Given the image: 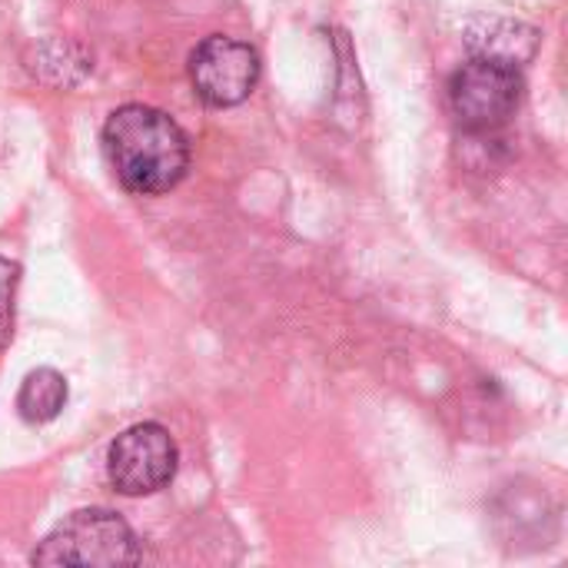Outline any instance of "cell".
I'll use <instances>...</instances> for the list:
<instances>
[{"label": "cell", "mask_w": 568, "mask_h": 568, "mask_svg": "<svg viewBox=\"0 0 568 568\" xmlns=\"http://www.w3.org/2000/svg\"><path fill=\"white\" fill-rule=\"evenodd\" d=\"M67 379L50 369V366H40L33 373H27V379L20 383V393H17V413L23 423L30 426H43V423H53L63 406H67Z\"/></svg>", "instance_id": "obj_8"}, {"label": "cell", "mask_w": 568, "mask_h": 568, "mask_svg": "<svg viewBox=\"0 0 568 568\" xmlns=\"http://www.w3.org/2000/svg\"><path fill=\"white\" fill-rule=\"evenodd\" d=\"M20 286V266L0 256V349L13 339V303Z\"/></svg>", "instance_id": "obj_9"}, {"label": "cell", "mask_w": 568, "mask_h": 568, "mask_svg": "<svg viewBox=\"0 0 568 568\" xmlns=\"http://www.w3.org/2000/svg\"><path fill=\"white\" fill-rule=\"evenodd\" d=\"M466 43L476 50V57H499V60L523 67L536 53L539 33L516 20H479L469 30Z\"/></svg>", "instance_id": "obj_7"}, {"label": "cell", "mask_w": 568, "mask_h": 568, "mask_svg": "<svg viewBox=\"0 0 568 568\" xmlns=\"http://www.w3.org/2000/svg\"><path fill=\"white\" fill-rule=\"evenodd\" d=\"M143 559L136 532L110 509H80L67 516L33 549L30 562L40 568H116Z\"/></svg>", "instance_id": "obj_2"}, {"label": "cell", "mask_w": 568, "mask_h": 568, "mask_svg": "<svg viewBox=\"0 0 568 568\" xmlns=\"http://www.w3.org/2000/svg\"><path fill=\"white\" fill-rule=\"evenodd\" d=\"M27 70L50 87H73L93 70V57L80 43L50 37V40L33 43L27 57Z\"/></svg>", "instance_id": "obj_6"}, {"label": "cell", "mask_w": 568, "mask_h": 568, "mask_svg": "<svg viewBox=\"0 0 568 568\" xmlns=\"http://www.w3.org/2000/svg\"><path fill=\"white\" fill-rule=\"evenodd\" d=\"M526 93L523 70L499 57H473L449 80V103L463 130L493 133L506 126Z\"/></svg>", "instance_id": "obj_3"}, {"label": "cell", "mask_w": 568, "mask_h": 568, "mask_svg": "<svg viewBox=\"0 0 568 568\" xmlns=\"http://www.w3.org/2000/svg\"><path fill=\"white\" fill-rule=\"evenodd\" d=\"M260 70H263L260 53L250 43H243L236 37H223V33L206 37L190 53L193 93L213 110L240 106L256 90Z\"/></svg>", "instance_id": "obj_5"}, {"label": "cell", "mask_w": 568, "mask_h": 568, "mask_svg": "<svg viewBox=\"0 0 568 568\" xmlns=\"http://www.w3.org/2000/svg\"><path fill=\"white\" fill-rule=\"evenodd\" d=\"M103 156L126 193L163 196L190 170V140L170 113L126 103L103 123Z\"/></svg>", "instance_id": "obj_1"}, {"label": "cell", "mask_w": 568, "mask_h": 568, "mask_svg": "<svg viewBox=\"0 0 568 568\" xmlns=\"http://www.w3.org/2000/svg\"><path fill=\"white\" fill-rule=\"evenodd\" d=\"M180 449L160 423H136L120 433L106 456L110 486L120 496H153L173 483Z\"/></svg>", "instance_id": "obj_4"}]
</instances>
